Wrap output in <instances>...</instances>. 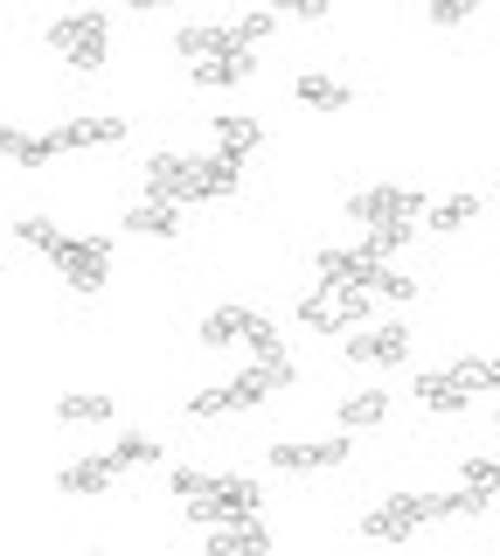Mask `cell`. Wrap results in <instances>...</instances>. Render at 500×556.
<instances>
[{"mask_svg":"<svg viewBox=\"0 0 500 556\" xmlns=\"http://www.w3.org/2000/svg\"><path fill=\"white\" fill-rule=\"evenodd\" d=\"M375 286H334V278H313V292H299V327L306 334H348V327L369 320Z\"/></svg>","mask_w":500,"mask_h":556,"instance_id":"1","label":"cell"},{"mask_svg":"<svg viewBox=\"0 0 500 556\" xmlns=\"http://www.w3.org/2000/svg\"><path fill=\"white\" fill-rule=\"evenodd\" d=\"M42 42L56 49L70 70H98V63H105V49H112V22H105L98 8H91V14H56Z\"/></svg>","mask_w":500,"mask_h":556,"instance_id":"2","label":"cell"},{"mask_svg":"<svg viewBox=\"0 0 500 556\" xmlns=\"http://www.w3.org/2000/svg\"><path fill=\"white\" fill-rule=\"evenodd\" d=\"M49 265H56L63 286L98 292V286H105V271H112V243L105 237H63L56 251H49Z\"/></svg>","mask_w":500,"mask_h":556,"instance_id":"3","label":"cell"},{"mask_svg":"<svg viewBox=\"0 0 500 556\" xmlns=\"http://www.w3.org/2000/svg\"><path fill=\"white\" fill-rule=\"evenodd\" d=\"M424 521H438L431 515V494H389L383 508L361 515V535H369V543H403V535H418Z\"/></svg>","mask_w":500,"mask_h":556,"instance_id":"4","label":"cell"},{"mask_svg":"<svg viewBox=\"0 0 500 556\" xmlns=\"http://www.w3.org/2000/svg\"><path fill=\"white\" fill-rule=\"evenodd\" d=\"M257 508H265V486L244 480V473H230L216 494H195V501H188V515L209 521V529H222V521H244V515H257Z\"/></svg>","mask_w":500,"mask_h":556,"instance_id":"5","label":"cell"},{"mask_svg":"<svg viewBox=\"0 0 500 556\" xmlns=\"http://www.w3.org/2000/svg\"><path fill=\"white\" fill-rule=\"evenodd\" d=\"M146 195H167V202H202V161H181V153H153L140 167Z\"/></svg>","mask_w":500,"mask_h":556,"instance_id":"6","label":"cell"},{"mask_svg":"<svg viewBox=\"0 0 500 556\" xmlns=\"http://www.w3.org/2000/svg\"><path fill=\"white\" fill-rule=\"evenodd\" d=\"M424 202L418 188H355L348 195V223H418Z\"/></svg>","mask_w":500,"mask_h":556,"instance_id":"7","label":"cell"},{"mask_svg":"<svg viewBox=\"0 0 500 556\" xmlns=\"http://www.w3.org/2000/svg\"><path fill=\"white\" fill-rule=\"evenodd\" d=\"M341 348L361 369H396L410 355V327H361V334H341Z\"/></svg>","mask_w":500,"mask_h":556,"instance_id":"8","label":"cell"},{"mask_svg":"<svg viewBox=\"0 0 500 556\" xmlns=\"http://www.w3.org/2000/svg\"><path fill=\"white\" fill-rule=\"evenodd\" d=\"M341 459H348V431L341 439H313V445H271L279 473H320V466H341Z\"/></svg>","mask_w":500,"mask_h":556,"instance_id":"9","label":"cell"},{"mask_svg":"<svg viewBox=\"0 0 500 556\" xmlns=\"http://www.w3.org/2000/svg\"><path fill=\"white\" fill-rule=\"evenodd\" d=\"M188 70H195L202 91H230V84H244L257 70V56H251V42H236V49H222V56H195Z\"/></svg>","mask_w":500,"mask_h":556,"instance_id":"10","label":"cell"},{"mask_svg":"<svg viewBox=\"0 0 500 556\" xmlns=\"http://www.w3.org/2000/svg\"><path fill=\"white\" fill-rule=\"evenodd\" d=\"M56 139H63V153H77V147H118V139H126V118H112V112H84V118H63Z\"/></svg>","mask_w":500,"mask_h":556,"instance_id":"11","label":"cell"},{"mask_svg":"<svg viewBox=\"0 0 500 556\" xmlns=\"http://www.w3.org/2000/svg\"><path fill=\"white\" fill-rule=\"evenodd\" d=\"M383 265H389V257H369V251H320L313 257V271L334 278V286H375Z\"/></svg>","mask_w":500,"mask_h":556,"instance_id":"12","label":"cell"},{"mask_svg":"<svg viewBox=\"0 0 500 556\" xmlns=\"http://www.w3.org/2000/svg\"><path fill=\"white\" fill-rule=\"evenodd\" d=\"M418 404L424 410H473V382L459 369H424L418 376Z\"/></svg>","mask_w":500,"mask_h":556,"instance_id":"13","label":"cell"},{"mask_svg":"<svg viewBox=\"0 0 500 556\" xmlns=\"http://www.w3.org/2000/svg\"><path fill=\"white\" fill-rule=\"evenodd\" d=\"M271 549V529L257 515L244 521H222V529H209V556H265Z\"/></svg>","mask_w":500,"mask_h":556,"instance_id":"14","label":"cell"},{"mask_svg":"<svg viewBox=\"0 0 500 556\" xmlns=\"http://www.w3.org/2000/svg\"><path fill=\"white\" fill-rule=\"evenodd\" d=\"M118 473H126V466H118L112 452H98V459H77V466H63V473H56V486H63V494H84V501H91V494H105V486H112Z\"/></svg>","mask_w":500,"mask_h":556,"instance_id":"15","label":"cell"},{"mask_svg":"<svg viewBox=\"0 0 500 556\" xmlns=\"http://www.w3.org/2000/svg\"><path fill=\"white\" fill-rule=\"evenodd\" d=\"M292 98H299L306 112H355V91H348V84H334V77H320V70H299Z\"/></svg>","mask_w":500,"mask_h":556,"instance_id":"16","label":"cell"},{"mask_svg":"<svg viewBox=\"0 0 500 556\" xmlns=\"http://www.w3.org/2000/svg\"><path fill=\"white\" fill-rule=\"evenodd\" d=\"M126 230H132V237H175V230H181V202H167V195L132 202V208H126Z\"/></svg>","mask_w":500,"mask_h":556,"instance_id":"17","label":"cell"},{"mask_svg":"<svg viewBox=\"0 0 500 556\" xmlns=\"http://www.w3.org/2000/svg\"><path fill=\"white\" fill-rule=\"evenodd\" d=\"M236 42H244V35H236V28H216V22H188L175 35V49H181L188 63H195V56H222V49H236Z\"/></svg>","mask_w":500,"mask_h":556,"instance_id":"18","label":"cell"},{"mask_svg":"<svg viewBox=\"0 0 500 556\" xmlns=\"http://www.w3.org/2000/svg\"><path fill=\"white\" fill-rule=\"evenodd\" d=\"M251 153H230V147H216V153H202V202H216V195H236V167H244Z\"/></svg>","mask_w":500,"mask_h":556,"instance_id":"19","label":"cell"},{"mask_svg":"<svg viewBox=\"0 0 500 556\" xmlns=\"http://www.w3.org/2000/svg\"><path fill=\"white\" fill-rule=\"evenodd\" d=\"M56 153H63L56 132H8V161H14V167H49Z\"/></svg>","mask_w":500,"mask_h":556,"instance_id":"20","label":"cell"},{"mask_svg":"<svg viewBox=\"0 0 500 556\" xmlns=\"http://www.w3.org/2000/svg\"><path fill=\"white\" fill-rule=\"evenodd\" d=\"M383 417H389V396H383V390L341 396V431H369V425H383Z\"/></svg>","mask_w":500,"mask_h":556,"instance_id":"21","label":"cell"},{"mask_svg":"<svg viewBox=\"0 0 500 556\" xmlns=\"http://www.w3.org/2000/svg\"><path fill=\"white\" fill-rule=\"evenodd\" d=\"M216 147H230V153H257V147H265V126H257L251 112H222V118H216Z\"/></svg>","mask_w":500,"mask_h":556,"instance_id":"22","label":"cell"},{"mask_svg":"<svg viewBox=\"0 0 500 556\" xmlns=\"http://www.w3.org/2000/svg\"><path fill=\"white\" fill-rule=\"evenodd\" d=\"M56 417H63V425H105V417H112V396L70 390V396H56Z\"/></svg>","mask_w":500,"mask_h":556,"instance_id":"23","label":"cell"},{"mask_svg":"<svg viewBox=\"0 0 500 556\" xmlns=\"http://www.w3.org/2000/svg\"><path fill=\"white\" fill-rule=\"evenodd\" d=\"M410 237H418V223H361V251L369 257H396Z\"/></svg>","mask_w":500,"mask_h":556,"instance_id":"24","label":"cell"},{"mask_svg":"<svg viewBox=\"0 0 500 556\" xmlns=\"http://www.w3.org/2000/svg\"><path fill=\"white\" fill-rule=\"evenodd\" d=\"M479 216V195H445L438 208H431V223L424 230H438V237H452V230H465V223Z\"/></svg>","mask_w":500,"mask_h":556,"instance_id":"25","label":"cell"},{"mask_svg":"<svg viewBox=\"0 0 500 556\" xmlns=\"http://www.w3.org/2000/svg\"><path fill=\"white\" fill-rule=\"evenodd\" d=\"M244 320H251V306H216L209 320H202V341H209V348H230V341H244Z\"/></svg>","mask_w":500,"mask_h":556,"instance_id":"26","label":"cell"},{"mask_svg":"<svg viewBox=\"0 0 500 556\" xmlns=\"http://www.w3.org/2000/svg\"><path fill=\"white\" fill-rule=\"evenodd\" d=\"M487 486H473V480H465V486H452V494H431V515H487Z\"/></svg>","mask_w":500,"mask_h":556,"instance_id":"27","label":"cell"},{"mask_svg":"<svg viewBox=\"0 0 500 556\" xmlns=\"http://www.w3.org/2000/svg\"><path fill=\"white\" fill-rule=\"evenodd\" d=\"M230 473H209V466H175L167 473V486H175V501H195V494H216V486Z\"/></svg>","mask_w":500,"mask_h":556,"instance_id":"28","label":"cell"},{"mask_svg":"<svg viewBox=\"0 0 500 556\" xmlns=\"http://www.w3.org/2000/svg\"><path fill=\"white\" fill-rule=\"evenodd\" d=\"M244 348H251V355H257V362H271V355H285V341H279V327H271V320H265V313H251V320H244Z\"/></svg>","mask_w":500,"mask_h":556,"instance_id":"29","label":"cell"},{"mask_svg":"<svg viewBox=\"0 0 500 556\" xmlns=\"http://www.w3.org/2000/svg\"><path fill=\"white\" fill-rule=\"evenodd\" d=\"M112 459H118V466H153V459H161V445H153L146 431H126V439L112 445Z\"/></svg>","mask_w":500,"mask_h":556,"instance_id":"30","label":"cell"},{"mask_svg":"<svg viewBox=\"0 0 500 556\" xmlns=\"http://www.w3.org/2000/svg\"><path fill=\"white\" fill-rule=\"evenodd\" d=\"M14 237H22V243H36V251H56V243H63V230H56L49 216H22V223H14Z\"/></svg>","mask_w":500,"mask_h":556,"instance_id":"31","label":"cell"},{"mask_svg":"<svg viewBox=\"0 0 500 556\" xmlns=\"http://www.w3.org/2000/svg\"><path fill=\"white\" fill-rule=\"evenodd\" d=\"M424 14H431V22H445V28H459V22H473V14H479V0H424Z\"/></svg>","mask_w":500,"mask_h":556,"instance_id":"32","label":"cell"},{"mask_svg":"<svg viewBox=\"0 0 500 556\" xmlns=\"http://www.w3.org/2000/svg\"><path fill=\"white\" fill-rule=\"evenodd\" d=\"M222 410H236L230 382H222V390H195V404H188V417H222Z\"/></svg>","mask_w":500,"mask_h":556,"instance_id":"33","label":"cell"},{"mask_svg":"<svg viewBox=\"0 0 500 556\" xmlns=\"http://www.w3.org/2000/svg\"><path fill=\"white\" fill-rule=\"evenodd\" d=\"M375 292H383V300H418V278H403L396 265H383V278H375Z\"/></svg>","mask_w":500,"mask_h":556,"instance_id":"34","label":"cell"},{"mask_svg":"<svg viewBox=\"0 0 500 556\" xmlns=\"http://www.w3.org/2000/svg\"><path fill=\"white\" fill-rule=\"evenodd\" d=\"M271 22H279V14H271V8H257V14H244V22H236V35H244V42L257 49V42L271 35Z\"/></svg>","mask_w":500,"mask_h":556,"instance_id":"35","label":"cell"},{"mask_svg":"<svg viewBox=\"0 0 500 556\" xmlns=\"http://www.w3.org/2000/svg\"><path fill=\"white\" fill-rule=\"evenodd\" d=\"M271 14H292V22H320L326 0H271Z\"/></svg>","mask_w":500,"mask_h":556,"instance_id":"36","label":"cell"},{"mask_svg":"<svg viewBox=\"0 0 500 556\" xmlns=\"http://www.w3.org/2000/svg\"><path fill=\"white\" fill-rule=\"evenodd\" d=\"M465 480L487 486V494H500V459H465Z\"/></svg>","mask_w":500,"mask_h":556,"instance_id":"37","label":"cell"},{"mask_svg":"<svg viewBox=\"0 0 500 556\" xmlns=\"http://www.w3.org/2000/svg\"><path fill=\"white\" fill-rule=\"evenodd\" d=\"M479 369H487V390H500V355H479Z\"/></svg>","mask_w":500,"mask_h":556,"instance_id":"38","label":"cell"},{"mask_svg":"<svg viewBox=\"0 0 500 556\" xmlns=\"http://www.w3.org/2000/svg\"><path fill=\"white\" fill-rule=\"evenodd\" d=\"M132 8H175V0H132Z\"/></svg>","mask_w":500,"mask_h":556,"instance_id":"39","label":"cell"},{"mask_svg":"<svg viewBox=\"0 0 500 556\" xmlns=\"http://www.w3.org/2000/svg\"><path fill=\"white\" fill-rule=\"evenodd\" d=\"M493 431H500V417H493Z\"/></svg>","mask_w":500,"mask_h":556,"instance_id":"40","label":"cell"}]
</instances>
